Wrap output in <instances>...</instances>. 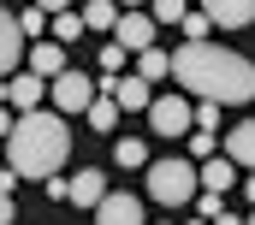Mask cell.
I'll return each mask as SVG.
<instances>
[{
    "mask_svg": "<svg viewBox=\"0 0 255 225\" xmlns=\"http://www.w3.org/2000/svg\"><path fill=\"white\" fill-rule=\"evenodd\" d=\"M172 77L190 89L196 101H220V107H244L255 101V65L220 42H184L172 54Z\"/></svg>",
    "mask_w": 255,
    "mask_h": 225,
    "instance_id": "obj_1",
    "label": "cell"
},
{
    "mask_svg": "<svg viewBox=\"0 0 255 225\" xmlns=\"http://www.w3.org/2000/svg\"><path fill=\"white\" fill-rule=\"evenodd\" d=\"M71 154V130H65V112H24L12 130H6V166L18 178H54Z\"/></svg>",
    "mask_w": 255,
    "mask_h": 225,
    "instance_id": "obj_2",
    "label": "cell"
},
{
    "mask_svg": "<svg viewBox=\"0 0 255 225\" xmlns=\"http://www.w3.org/2000/svg\"><path fill=\"white\" fill-rule=\"evenodd\" d=\"M196 190H202V166L196 160H154L148 166V196L154 202H166V208H184V202H196Z\"/></svg>",
    "mask_w": 255,
    "mask_h": 225,
    "instance_id": "obj_3",
    "label": "cell"
},
{
    "mask_svg": "<svg viewBox=\"0 0 255 225\" xmlns=\"http://www.w3.org/2000/svg\"><path fill=\"white\" fill-rule=\"evenodd\" d=\"M148 130H154V136H190V130H196V107L184 101V95H154Z\"/></svg>",
    "mask_w": 255,
    "mask_h": 225,
    "instance_id": "obj_4",
    "label": "cell"
},
{
    "mask_svg": "<svg viewBox=\"0 0 255 225\" xmlns=\"http://www.w3.org/2000/svg\"><path fill=\"white\" fill-rule=\"evenodd\" d=\"M95 101H101V83H89L77 65H71L65 77H54V112H65V118H71V112H89Z\"/></svg>",
    "mask_w": 255,
    "mask_h": 225,
    "instance_id": "obj_5",
    "label": "cell"
},
{
    "mask_svg": "<svg viewBox=\"0 0 255 225\" xmlns=\"http://www.w3.org/2000/svg\"><path fill=\"white\" fill-rule=\"evenodd\" d=\"M101 95H113L125 112H148L154 107V89H148V77H136V71H130V77H119V71L101 77Z\"/></svg>",
    "mask_w": 255,
    "mask_h": 225,
    "instance_id": "obj_6",
    "label": "cell"
},
{
    "mask_svg": "<svg viewBox=\"0 0 255 225\" xmlns=\"http://www.w3.org/2000/svg\"><path fill=\"white\" fill-rule=\"evenodd\" d=\"M42 95H54L48 77H36V71L6 77V107H12V112H42Z\"/></svg>",
    "mask_w": 255,
    "mask_h": 225,
    "instance_id": "obj_7",
    "label": "cell"
},
{
    "mask_svg": "<svg viewBox=\"0 0 255 225\" xmlns=\"http://www.w3.org/2000/svg\"><path fill=\"white\" fill-rule=\"evenodd\" d=\"M154 30H160V24H154V12H125V18H119V30H113V42L130 48V54H148V48H154Z\"/></svg>",
    "mask_w": 255,
    "mask_h": 225,
    "instance_id": "obj_8",
    "label": "cell"
},
{
    "mask_svg": "<svg viewBox=\"0 0 255 225\" xmlns=\"http://www.w3.org/2000/svg\"><path fill=\"white\" fill-rule=\"evenodd\" d=\"M95 225H142V202L130 190H113L101 208H95Z\"/></svg>",
    "mask_w": 255,
    "mask_h": 225,
    "instance_id": "obj_9",
    "label": "cell"
},
{
    "mask_svg": "<svg viewBox=\"0 0 255 225\" xmlns=\"http://www.w3.org/2000/svg\"><path fill=\"white\" fill-rule=\"evenodd\" d=\"M113 190H107V172H95V166H83L77 178H71V208H101Z\"/></svg>",
    "mask_w": 255,
    "mask_h": 225,
    "instance_id": "obj_10",
    "label": "cell"
},
{
    "mask_svg": "<svg viewBox=\"0 0 255 225\" xmlns=\"http://www.w3.org/2000/svg\"><path fill=\"white\" fill-rule=\"evenodd\" d=\"M0 65H6V77H18V65H24V24H18V12L0 18Z\"/></svg>",
    "mask_w": 255,
    "mask_h": 225,
    "instance_id": "obj_11",
    "label": "cell"
},
{
    "mask_svg": "<svg viewBox=\"0 0 255 225\" xmlns=\"http://www.w3.org/2000/svg\"><path fill=\"white\" fill-rule=\"evenodd\" d=\"M202 12H208L220 30H244V24H255V0H202Z\"/></svg>",
    "mask_w": 255,
    "mask_h": 225,
    "instance_id": "obj_12",
    "label": "cell"
},
{
    "mask_svg": "<svg viewBox=\"0 0 255 225\" xmlns=\"http://www.w3.org/2000/svg\"><path fill=\"white\" fill-rule=\"evenodd\" d=\"M30 71L48 77V83L65 77V71H71V65H65V42H36V48H30Z\"/></svg>",
    "mask_w": 255,
    "mask_h": 225,
    "instance_id": "obj_13",
    "label": "cell"
},
{
    "mask_svg": "<svg viewBox=\"0 0 255 225\" xmlns=\"http://www.w3.org/2000/svg\"><path fill=\"white\" fill-rule=\"evenodd\" d=\"M238 160H232V154H214V160H208V166H202V190H214V196H226V190H232V184H238Z\"/></svg>",
    "mask_w": 255,
    "mask_h": 225,
    "instance_id": "obj_14",
    "label": "cell"
},
{
    "mask_svg": "<svg viewBox=\"0 0 255 225\" xmlns=\"http://www.w3.org/2000/svg\"><path fill=\"white\" fill-rule=\"evenodd\" d=\"M226 154H232L244 172H255V124H238V130H226Z\"/></svg>",
    "mask_w": 255,
    "mask_h": 225,
    "instance_id": "obj_15",
    "label": "cell"
},
{
    "mask_svg": "<svg viewBox=\"0 0 255 225\" xmlns=\"http://www.w3.org/2000/svg\"><path fill=\"white\" fill-rule=\"evenodd\" d=\"M136 77H148V83L172 77V54H166V48H148V54H136Z\"/></svg>",
    "mask_w": 255,
    "mask_h": 225,
    "instance_id": "obj_16",
    "label": "cell"
},
{
    "mask_svg": "<svg viewBox=\"0 0 255 225\" xmlns=\"http://www.w3.org/2000/svg\"><path fill=\"white\" fill-rule=\"evenodd\" d=\"M113 160H119L125 172H136V166L148 172V166H154V160H148V148H142L136 136H119V142H113Z\"/></svg>",
    "mask_w": 255,
    "mask_h": 225,
    "instance_id": "obj_17",
    "label": "cell"
},
{
    "mask_svg": "<svg viewBox=\"0 0 255 225\" xmlns=\"http://www.w3.org/2000/svg\"><path fill=\"white\" fill-rule=\"evenodd\" d=\"M83 24L89 30H119V0H89L83 6Z\"/></svg>",
    "mask_w": 255,
    "mask_h": 225,
    "instance_id": "obj_18",
    "label": "cell"
},
{
    "mask_svg": "<svg viewBox=\"0 0 255 225\" xmlns=\"http://www.w3.org/2000/svg\"><path fill=\"white\" fill-rule=\"evenodd\" d=\"M119 112H125V107H119V101H113V95H101V101H95V107L83 112V118H89V124H95V130H113V124H119Z\"/></svg>",
    "mask_w": 255,
    "mask_h": 225,
    "instance_id": "obj_19",
    "label": "cell"
},
{
    "mask_svg": "<svg viewBox=\"0 0 255 225\" xmlns=\"http://www.w3.org/2000/svg\"><path fill=\"white\" fill-rule=\"evenodd\" d=\"M83 30H89V24H83V12H60V18H54V30H48V36H54V42H77V36H83Z\"/></svg>",
    "mask_w": 255,
    "mask_h": 225,
    "instance_id": "obj_20",
    "label": "cell"
},
{
    "mask_svg": "<svg viewBox=\"0 0 255 225\" xmlns=\"http://www.w3.org/2000/svg\"><path fill=\"white\" fill-rule=\"evenodd\" d=\"M18 24H24V36H42V30H54V18H48V12H42L36 0H30V6L18 12Z\"/></svg>",
    "mask_w": 255,
    "mask_h": 225,
    "instance_id": "obj_21",
    "label": "cell"
},
{
    "mask_svg": "<svg viewBox=\"0 0 255 225\" xmlns=\"http://www.w3.org/2000/svg\"><path fill=\"white\" fill-rule=\"evenodd\" d=\"M184 18H190L184 0H154V24H184Z\"/></svg>",
    "mask_w": 255,
    "mask_h": 225,
    "instance_id": "obj_22",
    "label": "cell"
},
{
    "mask_svg": "<svg viewBox=\"0 0 255 225\" xmlns=\"http://www.w3.org/2000/svg\"><path fill=\"white\" fill-rule=\"evenodd\" d=\"M178 30H184V42H208V30H214V18H208V12H190V18H184Z\"/></svg>",
    "mask_w": 255,
    "mask_h": 225,
    "instance_id": "obj_23",
    "label": "cell"
},
{
    "mask_svg": "<svg viewBox=\"0 0 255 225\" xmlns=\"http://www.w3.org/2000/svg\"><path fill=\"white\" fill-rule=\"evenodd\" d=\"M190 154H196V160H214V154H220L214 130H190Z\"/></svg>",
    "mask_w": 255,
    "mask_h": 225,
    "instance_id": "obj_24",
    "label": "cell"
},
{
    "mask_svg": "<svg viewBox=\"0 0 255 225\" xmlns=\"http://www.w3.org/2000/svg\"><path fill=\"white\" fill-rule=\"evenodd\" d=\"M220 124V101H196V130H214Z\"/></svg>",
    "mask_w": 255,
    "mask_h": 225,
    "instance_id": "obj_25",
    "label": "cell"
},
{
    "mask_svg": "<svg viewBox=\"0 0 255 225\" xmlns=\"http://www.w3.org/2000/svg\"><path fill=\"white\" fill-rule=\"evenodd\" d=\"M125 54H130V48H119V42H107V48H101V71H107V77H113V71H119V65H125Z\"/></svg>",
    "mask_w": 255,
    "mask_h": 225,
    "instance_id": "obj_26",
    "label": "cell"
},
{
    "mask_svg": "<svg viewBox=\"0 0 255 225\" xmlns=\"http://www.w3.org/2000/svg\"><path fill=\"white\" fill-rule=\"evenodd\" d=\"M220 214H226V202H220L214 190H202V220H220Z\"/></svg>",
    "mask_w": 255,
    "mask_h": 225,
    "instance_id": "obj_27",
    "label": "cell"
},
{
    "mask_svg": "<svg viewBox=\"0 0 255 225\" xmlns=\"http://www.w3.org/2000/svg\"><path fill=\"white\" fill-rule=\"evenodd\" d=\"M36 6H42L48 18H60V12H77V0H36Z\"/></svg>",
    "mask_w": 255,
    "mask_h": 225,
    "instance_id": "obj_28",
    "label": "cell"
},
{
    "mask_svg": "<svg viewBox=\"0 0 255 225\" xmlns=\"http://www.w3.org/2000/svg\"><path fill=\"white\" fill-rule=\"evenodd\" d=\"M214 225H250V220H238V214H220V220H214Z\"/></svg>",
    "mask_w": 255,
    "mask_h": 225,
    "instance_id": "obj_29",
    "label": "cell"
},
{
    "mask_svg": "<svg viewBox=\"0 0 255 225\" xmlns=\"http://www.w3.org/2000/svg\"><path fill=\"white\" fill-rule=\"evenodd\" d=\"M244 190H250V202H255V172H250V178H244Z\"/></svg>",
    "mask_w": 255,
    "mask_h": 225,
    "instance_id": "obj_30",
    "label": "cell"
},
{
    "mask_svg": "<svg viewBox=\"0 0 255 225\" xmlns=\"http://www.w3.org/2000/svg\"><path fill=\"white\" fill-rule=\"evenodd\" d=\"M119 6H125V12H136V6H142V0H119Z\"/></svg>",
    "mask_w": 255,
    "mask_h": 225,
    "instance_id": "obj_31",
    "label": "cell"
},
{
    "mask_svg": "<svg viewBox=\"0 0 255 225\" xmlns=\"http://www.w3.org/2000/svg\"><path fill=\"white\" fill-rule=\"evenodd\" d=\"M190 225H214V220H190Z\"/></svg>",
    "mask_w": 255,
    "mask_h": 225,
    "instance_id": "obj_32",
    "label": "cell"
},
{
    "mask_svg": "<svg viewBox=\"0 0 255 225\" xmlns=\"http://www.w3.org/2000/svg\"><path fill=\"white\" fill-rule=\"evenodd\" d=\"M250 225H255V214H250Z\"/></svg>",
    "mask_w": 255,
    "mask_h": 225,
    "instance_id": "obj_33",
    "label": "cell"
}]
</instances>
